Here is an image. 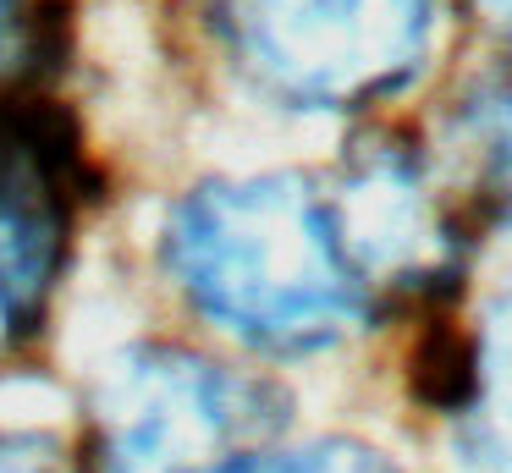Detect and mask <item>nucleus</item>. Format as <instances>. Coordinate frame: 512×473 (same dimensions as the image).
<instances>
[{
    "label": "nucleus",
    "instance_id": "f257e3e1",
    "mask_svg": "<svg viewBox=\"0 0 512 473\" xmlns=\"http://www.w3.org/2000/svg\"><path fill=\"white\" fill-rule=\"evenodd\" d=\"M171 270L221 330L265 352H314L369 314L331 198L303 176L210 182L171 220Z\"/></svg>",
    "mask_w": 512,
    "mask_h": 473
},
{
    "label": "nucleus",
    "instance_id": "f03ea898",
    "mask_svg": "<svg viewBox=\"0 0 512 473\" xmlns=\"http://www.w3.org/2000/svg\"><path fill=\"white\" fill-rule=\"evenodd\" d=\"M232 44L298 110L402 94L435 50V0H226Z\"/></svg>",
    "mask_w": 512,
    "mask_h": 473
},
{
    "label": "nucleus",
    "instance_id": "7ed1b4c3",
    "mask_svg": "<svg viewBox=\"0 0 512 473\" xmlns=\"http://www.w3.org/2000/svg\"><path fill=\"white\" fill-rule=\"evenodd\" d=\"M265 429L259 391L215 363L182 352H144L122 363L100 402L105 473H210L243 457L232 451Z\"/></svg>",
    "mask_w": 512,
    "mask_h": 473
},
{
    "label": "nucleus",
    "instance_id": "20e7f679",
    "mask_svg": "<svg viewBox=\"0 0 512 473\" xmlns=\"http://www.w3.org/2000/svg\"><path fill=\"white\" fill-rule=\"evenodd\" d=\"M78 149L39 99L0 105V314L23 325L45 308L72 231Z\"/></svg>",
    "mask_w": 512,
    "mask_h": 473
},
{
    "label": "nucleus",
    "instance_id": "39448f33",
    "mask_svg": "<svg viewBox=\"0 0 512 473\" xmlns=\"http://www.w3.org/2000/svg\"><path fill=\"white\" fill-rule=\"evenodd\" d=\"M331 215L364 292H435L463 270V237L441 215L419 160L397 143L358 154L331 198Z\"/></svg>",
    "mask_w": 512,
    "mask_h": 473
},
{
    "label": "nucleus",
    "instance_id": "423d86ee",
    "mask_svg": "<svg viewBox=\"0 0 512 473\" xmlns=\"http://www.w3.org/2000/svg\"><path fill=\"white\" fill-rule=\"evenodd\" d=\"M468 451L490 473H512V292L496 297L474 336V396L463 407Z\"/></svg>",
    "mask_w": 512,
    "mask_h": 473
},
{
    "label": "nucleus",
    "instance_id": "0eeeda50",
    "mask_svg": "<svg viewBox=\"0 0 512 473\" xmlns=\"http://www.w3.org/2000/svg\"><path fill=\"white\" fill-rule=\"evenodd\" d=\"M463 138L479 165V198L490 220L512 231V77L479 83L463 99Z\"/></svg>",
    "mask_w": 512,
    "mask_h": 473
},
{
    "label": "nucleus",
    "instance_id": "6e6552de",
    "mask_svg": "<svg viewBox=\"0 0 512 473\" xmlns=\"http://www.w3.org/2000/svg\"><path fill=\"white\" fill-rule=\"evenodd\" d=\"M210 473H402V468L364 440H309V446H287V451H243V457L221 462Z\"/></svg>",
    "mask_w": 512,
    "mask_h": 473
},
{
    "label": "nucleus",
    "instance_id": "1a4fd4ad",
    "mask_svg": "<svg viewBox=\"0 0 512 473\" xmlns=\"http://www.w3.org/2000/svg\"><path fill=\"white\" fill-rule=\"evenodd\" d=\"M413 391L430 407L463 418L468 396H474V336H446L430 330L424 347L413 352Z\"/></svg>",
    "mask_w": 512,
    "mask_h": 473
},
{
    "label": "nucleus",
    "instance_id": "9d476101",
    "mask_svg": "<svg viewBox=\"0 0 512 473\" xmlns=\"http://www.w3.org/2000/svg\"><path fill=\"white\" fill-rule=\"evenodd\" d=\"M0 473H56L45 457H34V451L12 446V440H0Z\"/></svg>",
    "mask_w": 512,
    "mask_h": 473
},
{
    "label": "nucleus",
    "instance_id": "9b49d317",
    "mask_svg": "<svg viewBox=\"0 0 512 473\" xmlns=\"http://www.w3.org/2000/svg\"><path fill=\"white\" fill-rule=\"evenodd\" d=\"M474 6H479V17H485V22L512 28V0H474Z\"/></svg>",
    "mask_w": 512,
    "mask_h": 473
},
{
    "label": "nucleus",
    "instance_id": "f8f14e48",
    "mask_svg": "<svg viewBox=\"0 0 512 473\" xmlns=\"http://www.w3.org/2000/svg\"><path fill=\"white\" fill-rule=\"evenodd\" d=\"M0 22H6V0H0Z\"/></svg>",
    "mask_w": 512,
    "mask_h": 473
}]
</instances>
